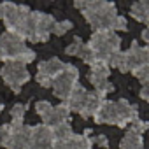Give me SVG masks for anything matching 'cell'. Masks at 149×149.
Listing matches in <instances>:
<instances>
[{
	"label": "cell",
	"mask_w": 149,
	"mask_h": 149,
	"mask_svg": "<svg viewBox=\"0 0 149 149\" xmlns=\"http://www.w3.org/2000/svg\"><path fill=\"white\" fill-rule=\"evenodd\" d=\"M79 68L72 63H65V68L54 77V81L51 83L53 88V95L61 100V104L68 98V95L72 93V90L79 84Z\"/></svg>",
	"instance_id": "8"
},
{
	"label": "cell",
	"mask_w": 149,
	"mask_h": 149,
	"mask_svg": "<svg viewBox=\"0 0 149 149\" xmlns=\"http://www.w3.org/2000/svg\"><path fill=\"white\" fill-rule=\"evenodd\" d=\"M111 77V68L104 63H95L90 68V83L93 84L95 91L100 98H105L109 93L114 91V84L109 81Z\"/></svg>",
	"instance_id": "11"
},
{
	"label": "cell",
	"mask_w": 149,
	"mask_h": 149,
	"mask_svg": "<svg viewBox=\"0 0 149 149\" xmlns=\"http://www.w3.org/2000/svg\"><path fill=\"white\" fill-rule=\"evenodd\" d=\"M0 76H2L4 83L14 91V93H19L23 90V86L30 81V72L26 68V65L23 63H18V61H9L2 67L0 70Z\"/></svg>",
	"instance_id": "9"
},
{
	"label": "cell",
	"mask_w": 149,
	"mask_h": 149,
	"mask_svg": "<svg viewBox=\"0 0 149 149\" xmlns=\"http://www.w3.org/2000/svg\"><path fill=\"white\" fill-rule=\"evenodd\" d=\"M146 65H149V49L137 42H132L126 51H119L109 61V68H118L121 72H133Z\"/></svg>",
	"instance_id": "6"
},
{
	"label": "cell",
	"mask_w": 149,
	"mask_h": 149,
	"mask_svg": "<svg viewBox=\"0 0 149 149\" xmlns=\"http://www.w3.org/2000/svg\"><path fill=\"white\" fill-rule=\"evenodd\" d=\"M130 14H132L133 19H137V21L147 25V23H149V2H147V0H139V2L132 4Z\"/></svg>",
	"instance_id": "19"
},
{
	"label": "cell",
	"mask_w": 149,
	"mask_h": 149,
	"mask_svg": "<svg viewBox=\"0 0 149 149\" xmlns=\"http://www.w3.org/2000/svg\"><path fill=\"white\" fill-rule=\"evenodd\" d=\"M72 26H74V25H72V21H68V19H65V21H56V23H54V28H53V33L58 35V37H61V35H65Z\"/></svg>",
	"instance_id": "23"
},
{
	"label": "cell",
	"mask_w": 149,
	"mask_h": 149,
	"mask_svg": "<svg viewBox=\"0 0 149 149\" xmlns=\"http://www.w3.org/2000/svg\"><path fill=\"white\" fill-rule=\"evenodd\" d=\"M95 56V63H104L109 67V61L121 51V39L116 32H93L90 42H86Z\"/></svg>",
	"instance_id": "3"
},
{
	"label": "cell",
	"mask_w": 149,
	"mask_h": 149,
	"mask_svg": "<svg viewBox=\"0 0 149 149\" xmlns=\"http://www.w3.org/2000/svg\"><path fill=\"white\" fill-rule=\"evenodd\" d=\"M147 86H149V84H142V88H140V98H142V100H149V95H147Z\"/></svg>",
	"instance_id": "28"
},
{
	"label": "cell",
	"mask_w": 149,
	"mask_h": 149,
	"mask_svg": "<svg viewBox=\"0 0 149 149\" xmlns=\"http://www.w3.org/2000/svg\"><path fill=\"white\" fill-rule=\"evenodd\" d=\"M102 102H104V98H100L97 93H90V91H88L86 100H84V105H83V111H81V114H79V116H81V118H84V119L93 118V116L97 114V111L100 109Z\"/></svg>",
	"instance_id": "18"
},
{
	"label": "cell",
	"mask_w": 149,
	"mask_h": 149,
	"mask_svg": "<svg viewBox=\"0 0 149 149\" xmlns=\"http://www.w3.org/2000/svg\"><path fill=\"white\" fill-rule=\"evenodd\" d=\"M56 19L42 11H32L26 25V37L25 40L30 42H47V39L53 33Z\"/></svg>",
	"instance_id": "7"
},
{
	"label": "cell",
	"mask_w": 149,
	"mask_h": 149,
	"mask_svg": "<svg viewBox=\"0 0 149 149\" xmlns=\"http://www.w3.org/2000/svg\"><path fill=\"white\" fill-rule=\"evenodd\" d=\"M51 132H53V137H54V140H61V139H67V137H70L74 132H72V126H70V123H61V125H56V126H53L51 128Z\"/></svg>",
	"instance_id": "21"
},
{
	"label": "cell",
	"mask_w": 149,
	"mask_h": 149,
	"mask_svg": "<svg viewBox=\"0 0 149 149\" xmlns=\"http://www.w3.org/2000/svg\"><path fill=\"white\" fill-rule=\"evenodd\" d=\"M35 112L42 118V125H46L49 128L61 125V123H70V112L63 104L51 105V102L40 100L35 104Z\"/></svg>",
	"instance_id": "10"
},
{
	"label": "cell",
	"mask_w": 149,
	"mask_h": 149,
	"mask_svg": "<svg viewBox=\"0 0 149 149\" xmlns=\"http://www.w3.org/2000/svg\"><path fill=\"white\" fill-rule=\"evenodd\" d=\"M35 60V53L26 46V42L13 33H2L0 35V61H18L23 65H28Z\"/></svg>",
	"instance_id": "5"
},
{
	"label": "cell",
	"mask_w": 149,
	"mask_h": 149,
	"mask_svg": "<svg viewBox=\"0 0 149 149\" xmlns=\"http://www.w3.org/2000/svg\"><path fill=\"white\" fill-rule=\"evenodd\" d=\"M65 54H68V56H76V58H81L86 65H95V56H93V53H91V49L88 47V44L86 42H83L79 37H76L74 39V42L65 49Z\"/></svg>",
	"instance_id": "16"
},
{
	"label": "cell",
	"mask_w": 149,
	"mask_h": 149,
	"mask_svg": "<svg viewBox=\"0 0 149 149\" xmlns=\"http://www.w3.org/2000/svg\"><path fill=\"white\" fill-rule=\"evenodd\" d=\"M132 74H133V76H135L139 81H140V84H147V83H149V65L140 67V68L133 70Z\"/></svg>",
	"instance_id": "24"
},
{
	"label": "cell",
	"mask_w": 149,
	"mask_h": 149,
	"mask_svg": "<svg viewBox=\"0 0 149 149\" xmlns=\"http://www.w3.org/2000/svg\"><path fill=\"white\" fill-rule=\"evenodd\" d=\"M54 137L49 126L37 125L30 126V147L28 149H53Z\"/></svg>",
	"instance_id": "14"
},
{
	"label": "cell",
	"mask_w": 149,
	"mask_h": 149,
	"mask_svg": "<svg viewBox=\"0 0 149 149\" xmlns=\"http://www.w3.org/2000/svg\"><path fill=\"white\" fill-rule=\"evenodd\" d=\"M147 35H149V28H144V30H142V40H144L146 44L149 42V39H147Z\"/></svg>",
	"instance_id": "29"
},
{
	"label": "cell",
	"mask_w": 149,
	"mask_h": 149,
	"mask_svg": "<svg viewBox=\"0 0 149 149\" xmlns=\"http://www.w3.org/2000/svg\"><path fill=\"white\" fill-rule=\"evenodd\" d=\"M26 112V104H16L11 109V123H23Z\"/></svg>",
	"instance_id": "22"
},
{
	"label": "cell",
	"mask_w": 149,
	"mask_h": 149,
	"mask_svg": "<svg viewBox=\"0 0 149 149\" xmlns=\"http://www.w3.org/2000/svg\"><path fill=\"white\" fill-rule=\"evenodd\" d=\"M119 149H144V140L142 135L128 130L125 133V137L119 140Z\"/></svg>",
	"instance_id": "20"
},
{
	"label": "cell",
	"mask_w": 149,
	"mask_h": 149,
	"mask_svg": "<svg viewBox=\"0 0 149 149\" xmlns=\"http://www.w3.org/2000/svg\"><path fill=\"white\" fill-rule=\"evenodd\" d=\"M63 68H65V63L60 58H49L40 61L37 65V74H35L37 84H40L42 88H51V83Z\"/></svg>",
	"instance_id": "12"
},
{
	"label": "cell",
	"mask_w": 149,
	"mask_h": 149,
	"mask_svg": "<svg viewBox=\"0 0 149 149\" xmlns=\"http://www.w3.org/2000/svg\"><path fill=\"white\" fill-rule=\"evenodd\" d=\"M2 109H4V105H2V104H0V112H2Z\"/></svg>",
	"instance_id": "30"
},
{
	"label": "cell",
	"mask_w": 149,
	"mask_h": 149,
	"mask_svg": "<svg viewBox=\"0 0 149 149\" xmlns=\"http://www.w3.org/2000/svg\"><path fill=\"white\" fill-rule=\"evenodd\" d=\"M130 130L135 132V133H139V135H142V133L147 130V123H146V121H140V119H135V121L130 125Z\"/></svg>",
	"instance_id": "25"
},
{
	"label": "cell",
	"mask_w": 149,
	"mask_h": 149,
	"mask_svg": "<svg viewBox=\"0 0 149 149\" xmlns=\"http://www.w3.org/2000/svg\"><path fill=\"white\" fill-rule=\"evenodd\" d=\"M91 142H93V144H98V146H102V147H109V140H107V137H104V135L91 137Z\"/></svg>",
	"instance_id": "27"
},
{
	"label": "cell",
	"mask_w": 149,
	"mask_h": 149,
	"mask_svg": "<svg viewBox=\"0 0 149 149\" xmlns=\"http://www.w3.org/2000/svg\"><path fill=\"white\" fill-rule=\"evenodd\" d=\"M135 119H139V107L130 104L125 98H121L118 102L104 98L100 109L93 116V121L97 125H114L119 128L132 125Z\"/></svg>",
	"instance_id": "2"
},
{
	"label": "cell",
	"mask_w": 149,
	"mask_h": 149,
	"mask_svg": "<svg viewBox=\"0 0 149 149\" xmlns=\"http://www.w3.org/2000/svg\"><path fill=\"white\" fill-rule=\"evenodd\" d=\"M86 95H88V91L81 84H77L76 88L72 90V93L68 95V98L63 102V105L68 109V112H77V114H81L83 105H84V100H86Z\"/></svg>",
	"instance_id": "17"
},
{
	"label": "cell",
	"mask_w": 149,
	"mask_h": 149,
	"mask_svg": "<svg viewBox=\"0 0 149 149\" xmlns=\"http://www.w3.org/2000/svg\"><path fill=\"white\" fill-rule=\"evenodd\" d=\"M74 7L79 9L84 19L95 28V32H126L128 23L118 14L116 6L105 0H77Z\"/></svg>",
	"instance_id": "1"
},
{
	"label": "cell",
	"mask_w": 149,
	"mask_h": 149,
	"mask_svg": "<svg viewBox=\"0 0 149 149\" xmlns=\"http://www.w3.org/2000/svg\"><path fill=\"white\" fill-rule=\"evenodd\" d=\"M53 149H93V142H91V137H90V130H86L81 135L72 133L67 139L54 140Z\"/></svg>",
	"instance_id": "15"
},
{
	"label": "cell",
	"mask_w": 149,
	"mask_h": 149,
	"mask_svg": "<svg viewBox=\"0 0 149 149\" xmlns=\"http://www.w3.org/2000/svg\"><path fill=\"white\" fill-rule=\"evenodd\" d=\"M9 137L6 149H28L30 147V126L25 123H9Z\"/></svg>",
	"instance_id": "13"
},
{
	"label": "cell",
	"mask_w": 149,
	"mask_h": 149,
	"mask_svg": "<svg viewBox=\"0 0 149 149\" xmlns=\"http://www.w3.org/2000/svg\"><path fill=\"white\" fill-rule=\"evenodd\" d=\"M30 13L32 11L26 6H18V4H13V2L0 4V19L4 21V25L7 28V33H13L19 39H23V40L26 37V25H28Z\"/></svg>",
	"instance_id": "4"
},
{
	"label": "cell",
	"mask_w": 149,
	"mask_h": 149,
	"mask_svg": "<svg viewBox=\"0 0 149 149\" xmlns=\"http://www.w3.org/2000/svg\"><path fill=\"white\" fill-rule=\"evenodd\" d=\"M7 137H9V126L0 123V146H2V147H4L6 142H7Z\"/></svg>",
	"instance_id": "26"
}]
</instances>
